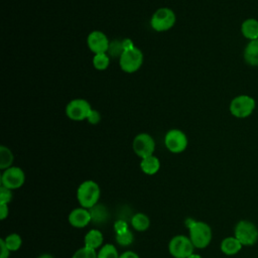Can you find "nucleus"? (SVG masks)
<instances>
[{"mask_svg":"<svg viewBox=\"0 0 258 258\" xmlns=\"http://www.w3.org/2000/svg\"><path fill=\"white\" fill-rule=\"evenodd\" d=\"M241 33L249 41L258 39V20L253 17L246 18L241 24Z\"/></svg>","mask_w":258,"mask_h":258,"instance_id":"2eb2a0df","label":"nucleus"},{"mask_svg":"<svg viewBox=\"0 0 258 258\" xmlns=\"http://www.w3.org/2000/svg\"><path fill=\"white\" fill-rule=\"evenodd\" d=\"M97 258H119L117 249L112 244H106L98 252Z\"/></svg>","mask_w":258,"mask_h":258,"instance_id":"b1692460","label":"nucleus"},{"mask_svg":"<svg viewBox=\"0 0 258 258\" xmlns=\"http://www.w3.org/2000/svg\"><path fill=\"white\" fill-rule=\"evenodd\" d=\"M140 167L144 173H146L148 175H152V174H155L159 170L160 162L156 156L150 155L148 157L142 158V160L140 162Z\"/></svg>","mask_w":258,"mask_h":258,"instance_id":"f3484780","label":"nucleus"},{"mask_svg":"<svg viewBox=\"0 0 258 258\" xmlns=\"http://www.w3.org/2000/svg\"><path fill=\"white\" fill-rule=\"evenodd\" d=\"M234 236L243 246H252L258 241V229L254 223L241 220L235 226Z\"/></svg>","mask_w":258,"mask_h":258,"instance_id":"20e7f679","label":"nucleus"},{"mask_svg":"<svg viewBox=\"0 0 258 258\" xmlns=\"http://www.w3.org/2000/svg\"><path fill=\"white\" fill-rule=\"evenodd\" d=\"M119 258H139V256L136 253H134L133 251H126V252L122 253L119 256Z\"/></svg>","mask_w":258,"mask_h":258,"instance_id":"473e14b6","label":"nucleus"},{"mask_svg":"<svg viewBox=\"0 0 258 258\" xmlns=\"http://www.w3.org/2000/svg\"><path fill=\"white\" fill-rule=\"evenodd\" d=\"M90 213L92 216V221H94L95 223L105 222V220L108 218V213L106 209L101 205H96L91 208Z\"/></svg>","mask_w":258,"mask_h":258,"instance_id":"412c9836","label":"nucleus"},{"mask_svg":"<svg viewBox=\"0 0 258 258\" xmlns=\"http://www.w3.org/2000/svg\"><path fill=\"white\" fill-rule=\"evenodd\" d=\"M9 210H8V205L7 204H0V219L5 220L6 217L8 216Z\"/></svg>","mask_w":258,"mask_h":258,"instance_id":"2f4dec72","label":"nucleus"},{"mask_svg":"<svg viewBox=\"0 0 258 258\" xmlns=\"http://www.w3.org/2000/svg\"><path fill=\"white\" fill-rule=\"evenodd\" d=\"M244 61L253 68L258 67V39L249 41L243 51Z\"/></svg>","mask_w":258,"mask_h":258,"instance_id":"4468645a","label":"nucleus"},{"mask_svg":"<svg viewBox=\"0 0 258 258\" xmlns=\"http://www.w3.org/2000/svg\"><path fill=\"white\" fill-rule=\"evenodd\" d=\"M97 257H98V254L96 253V250L86 246L78 249L73 255V258H97Z\"/></svg>","mask_w":258,"mask_h":258,"instance_id":"393cba45","label":"nucleus"},{"mask_svg":"<svg viewBox=\"0 0 258 258\" xmlns=\"http://www.w3.org/2000/svg\"><path fill=\"white\" fill-rule=\"evenodd\" d=\"M256 108V101L249 95H238L232 99L229 105V111L237 119H245L253 114Z\"/></svg>","mask_w":258,"mask_h":258,"instance_id":"f257e3e1","label":"nucleus"},{"mask_svg":"<svg viewBox=\"0 0 258 258\" xmlns=\"http://www.w3.org/2000/svg\"><path fill=\"white\" fill-rule=\"evenodd\" d=\"M143 62V53L142 51L134 47L129 50H124L120 54L119 64L123 72L128 74H133L137 72Z\"/></svg>","mask_w":258,"mask_h":258,"instance_id":"423d86ee","label":"nucleus"},{"mask_svg":"<svg viewBox=\"0 0 258 258\" xmlns=\"http://www.w3.org/2000/svg\"><path fill=\"white\" fill-rule=\"evenodd\" d=\"M87 44L91 51L95 54L98 53H106L109 50L110 42L106 36V34L102 31L95 30L92 31L87 37Z\"/></svg>","mask_w":258,"mask_h":258,"instance_id":"f8f14e48","label":"nucleus"},{"mask_svg":"<svg viewBox=\"0 0 258 258\" xmlns=\"http://www.w3.org/2000/svg\"><path fill=\"white\" fill-rule=\"evenodd\" d=\"M187 258H203L201 255H199V254H195V253H192L190 256H188Z\"/></svg>","mask_w":258,"mask_h":258,"instance_id":"72a5a7b5","label":"nucleus"},{"mask_svg":"<svg viewBox=\"0 0 258 258\" xmlns=\"http://www.w3.org/2000/svg\"><path fill=\"white\" fill-rule=\"evenodd\" d=\"M121 45H122V49H123V51H124V50L132 49V48H134V47H135V46H134L133 41H132L130 38H125V39H123V40L121 41Z\"/></svg>","mask_w":258,"mask_h":258,"instance_id":"7c9ffc66","label":"nucleus"},{"mask_svg":"<svg viewBox=\"0 0 258 258\" xmlns=\"http://www.w3.org/2000/svg\"><path fill=\"white\" fill-rule=\"evenodd\" d=\"M133 239L134 237L130 230L121 234H116V241L121 246H129L133 242Z\"/></svg>","mask_w":258,"mask_h":258,"instance_id":"a878e982","label":"nucleus"},{"mask_svg":"<svg viewBox=\"0 0 258 258\" xmlns=\"http://www.w3.org/2000/svg\"><path fill=\"white\" fill-rule=\"evenodd\" d=\"M3 240H4V243H5L6 247L10 251H17L20 248L21 243H22L21 237L18 234H16V233H12V234L8 235Z\"/></svg>","mask_w":258,"mask_h":258,"instance_id":"4be33fe9","label":"nucleus"},{"mask_svg":"<svg viewBox=\"0 0 258 258\" xmlns=\"http://www.w3.org/2000/svg\"><path fill=\"white\" fill-rule=\"evenodd\" d=\"M103 234L96 229H93L91 231H89L86 236H85V246L92 248V249H97L99 248L102 243H103Z\"/></svg>","mask_w":258,"mask_h":258,"instance_id":"a211bd4d","label":"nucleus"},{"mask_svg":"<svg viewBox=\"0 0 258 258\" xmlns=\"http://www.w3.org/2000/svg\"><path fill=\"white\" fill-rule=\"evenodd\" d=\"M92 221L91 213L88 209L77 208L69 215V222L75 228H84Z\"/></svg>","mask_w":258,"mask_h":258,"instance_id":"ddd939ff","label":"nucleus"},{"mask_svg":"<svg viewBox=\"0 0 258 258\" xmlns=\"http://www.w3.org/2000/svg\"><path fill=\"white\" fill-rule=\"evenodd\" d=\"M38 258H53V257L50 254H42Z\"/></svg>","mask_w":258,"mask_h":258,"instance_id":"f704fd0d","label":"nucleus"},{"mask_svg":"<svg viewBox=\"0 0 258 258\" xmlns=\"http://www.w3.org/2000/svg\"><path fill=\"white\" fill-rule=\"evenodd\" d=\"M164 144L170 152L180 153L184 151L187 146V137L181 130L171 129L165 134Z\"/></svg>","mask_w":258,"mask_h":258,"instance_id":"1a4fd4ad","label":"nucleus"},{"mask_svg":"<svg viewBox=\"0 0 258 258\" xmlns=\"http://www.w3.org/2000/svg\"><path fill=\"white\" fill-rule=\"evenodd\" d=\"M242 247H243V245L235 236L225 238L221 242V246H220L221 251L225 255H228V256H232V255L239 253L241 251Z\"/></svg>","mask_w":258,"mask_h":258,"instance_id":"dca6fc26","label":"nucleus"},{"mask_svg":"<svg viewBox=\"0 0 258 258\" xmlns=\"http://www.w3.org/2000/svg\"><path fill=\"white\" fill-rule=\"evenodd\" d=\"M100 187L93 180H86L80 184L77 190V199L82 208L91 209L97 205L100 199Z\"/></svg>","mask_w":258,"mask_h":258,"instance_id":"f03ea898","label":"nucleus"},{"mask_svg":"<svg viewBox=\"0 0 258 258\" xmlns=\"http://www.w3.org/2000/svg\"><path fill=\"white\" fill-rule=\"evenodd\" d=\"M12 200L11 189L1 185L0 186V204H9Z\"/></svg>","mask_w":258,"mask_h":258,"instance_id":"bb28decb","label":"nucleus"},{"mask_svg":"<svg viewBox=\"0 0 258 258\" xmlns=\"http://www.w3.org/2000/svg\"><path fill=\"white\" fill-rule=\"evenodd\" d=\"M87 120H88V122H89L90 124H92V125L98 124V123L100 122V120H101V115H100V113H99L97 110L92 109L91 112L89 113L88 117H87Z\"/></svg>","mask_w":258,"mask_h":258,"instance_id":"cd10ccee","label":"nucleus"},{"mask_svg":"<svg viewBox=\"0 0 258 258\" xmlns=\"http://www.w3.org/2000/svg\"><path fill=\"white\" fill-rule=\"evenodd\" d=\"M24 181H25L24 171L17 166H11L5 169L1 175V185L9 189H16L21 187Z\"/></svg>","mask_w":258,"mask_h":258,"instance_id":"9b49d317","label":"nucleus"},{"mask_svg":"<svg viewBox=\"0 0 258 258\" xmlns=\"http://www.w3.org/2000/svg\"><path fill=\"white\" fill-rule=\"evenodd\" d=\"M92 107L85 99H74L70 101L66 107L67 116L73 121L87 120Z\"/></svg>","mask_w":258,"mask_h":258,"instance_id":"6e6552de","label":"nucleus"},{"mask_svg":"<svg viewBox=\"0 0 258 258\" xmlns=\"http://www.w3.org/2000/svg\"><path fill=\"white\" fill-rule=\"evenodd\" d=\"M175 20L174 12L170 8L162 7L153 13L150 19V25L155 31L163 32L169 30L174 25Z\"/></svg>","mask_w":258,"mask_h":258,"instance_id":"39448f33","label":"nucleus"},{"mask_svg":"<svg viewBox=\"0 0 258 258\" xmlns=\"http://www.w3.org/2000/svg\"><path fill=\"white\" fill-rule=\"evenodd\" d=\"M189 239L196 248H206L212 241L211 227L205 222H192L189 225Z\"/></svg>","mask_w":258,"mask_h":258,"instance_id":"7ed1b4c3","label":"nucleus"},{"mask_svg":"<svg viewBox=\"0 0 258 258\" xmlns=\"http://www.w3.org/2000/svg\"><path fill=\"white\" fill-rule=\"evenodd\" d=\"M194 248L190 239L183 235L173 237L168 244L169 253L174 258H187L194 253Z\"/></svg>","mask_w":258,"mask_h":258,"instance_id":"0eeeda50","label":"nucleus"},{"mask_svg":"<svg viewBox=\"0 0 258 258\" xmlns=\"http://www.w3.org/2000/svg\"><path fill=\"white\" fill-rule=\"evenodd\" d=\"M110 63L109 56L106 53H98L93 57V66L98 71H105Z\"/></svg>","mask_w":258,"mask_h":258,"instance_id":"5701e85b","label":"nucleus"},{"mask_svg":"<svg viewBox=\"0 0 258 258\" xmlns=\"http://www.w3.org/2000/svg\"><path fill=\"white\" fill-rule=\"evenodd\" d=\"M131 225L133 226V228L136 231L142 232V231H145L148 229V227L150 225V221L146 215H144L142 213H138L132 217Z\"/></svg>","mask_w":258,"mask_h":258,"instance_id":"6ab92c4d","label":"nucleus"},{"mask_svg":"<svg viewBox=\"0 0 258 258\" xmlns=\"http://www.w3.org/2000/svg\"><path fill=\"white\" fill-rule=\"evenodd\" d=\"M155 149V142L148 133H140L135 136L133 140V150L136 155L141 158L153 155Z\"/></svg>","mask_w":258,"mask_h":258,"instance_id":"9d476101","label":"nucleus"},{"mask_svg":"<svg viewBox=\"0 0 258 258\" xmlns=\"http://www.w3.org/2000/svg\"><path fill=\"white\" fill-rule=\"evenodd\" d=\"M114 230H115L116 234H121V233H124V232L128 231L129 229H128L127 224H126L124 221L119 220V221H117V222L115 223V225H114Z\"/></svg>","mask_w":258,"mask_h":258,"instance_id":"c85d7f7f","label":"nucleus"},{"mask_svg":"<svg viewBox=\"0 0 258 258\" xmlns=\"http://www.w3.org/2000/svg\"><path fill=\"white\" fill-rule=\"evenodd\" d=\"M0 248H1V251H0V258H8V257H9L10 250L6 247V245H5L3 239L0 240Z\"/></svg>","mask_w":258,"mask_h":258,"instance_id":"c756f323","label":"nucleus"},{"mask_svg":"<svg viewBox=\"0 0 258 258\" xmlns=\"http://www.w3.org/2000/svg\"><path fill=\"white\" fill-rule=\"evenodd\" d=\"M12 162H13V154L11 150L6 146L1 145L0 146V168L4 170L9 168L11 167Z\"/></svg>","mask_w":258,"mask_h":258,"instance_id":"aec40b11","label":"nucleus"}]
</instances>
